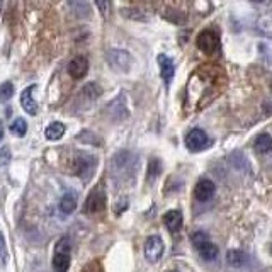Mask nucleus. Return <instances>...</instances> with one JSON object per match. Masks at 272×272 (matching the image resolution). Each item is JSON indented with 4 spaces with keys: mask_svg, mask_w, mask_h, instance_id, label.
<instances>
[{
    "mask_svg": "<svg viewBox=\"0 0 272 272\" xmlns=\"http://www.w3.org/2000/svg\"><path fill=\"white\" fill-rule=\"evenodd\" d=\"M70 269V240L66 236L60 238L55 247L53 255V270L55 272H68Z\"/></svg>",
    "mask_w": 272,
    "mask_h": 272,
    "instance_id": "f257e3e1",
    "label": "nucleus"
},
{
    "mask_svg": "<svg viewBox=\"0 0 272 272\" xmlns=\"http://www.w3.org/2000/svg\"><path fill=\"white\" fill-rule=\"evenodd\" d=\"M191 240H192V245L196 247L199 255H201L204 260L211 262L218 257V252L220 250H218V247L213 244V242H210V238H208V235L204 231H196L191 236Z\"/></svg>",
    "mask_w": 272,
    "mask_h": 272,
    "instance_id": "f03ea898",
    "label": "nucleus"
},
{
    "mask_svg": "<svg viewBox=\"0 0 272 272\" xmlns=\"http://www.w3.org/2000/svg\"><path fill=\"white\" fill-rule=\"evenodd\" d=\"M220 36L213 31V29H204V31L197 36V48L201 50L204 55H216L220 51Z\"/></svg>",
    "mask_w": 272,
    "mask_h": 272,
    "instance_id": "7ed1b4c3",
    "label": "nucleus"
},
{
    "mask_svg": "<svg viewBox=\"0 0 272 272\" xmlns=\"http://www.w3.org/2000/svg\"><path fill=\"white\" fill-rule=\"evenodd\" d=\"M104 210H106V192L102 187H95L89 194V197H87L84 213H87V215H99Z\"/></svg>",
    "mask_w": 272,
    "mask_h": 272,
    "instance_id": "20e7f679",
    "label": "nucleus"
},
{
    "mask_svg": "<svg viewBox=\"0 0 272 272\" xmlns=\"http://www.w3.org/2000/svg\"><path fill=\"white\" fill-rule=\"evenodd\" d=\"M95 163L97 160L95 157H92V155H79L75 160H74V174H77L80 179H84L87 181L92 174H94V168H95Z\"/></svg>",
    "mask_w": 272,
    "mask_h": 272,
    "instance_id": "39448f33",
    "label": "nucleus"
},
{
    "mask_svg": "<svg viewBox=\"0 0 272 272\" xmlns=\"http://www.w3.org/2000/svg\"><path fill=\"white\" fill-rule=\"evenodd\" d=\"M186 147L191 152H201V150L210 147V138H208L206 131L194 128L186 134Z\"/></svg>",
    "mask_w": 272,
    "mask_h": 272,
    "instance_id": "423d86ee",
    "label": "nucleus"
},
{
    "mask_svg": "<svg viewBox=\"0 0 272 272\" xmlns=\"http://www.w3.org/2000/svg\"><path fill=\"white\" fill-rule=\"evenodd\" d=\"M108 61L111 66L119 72H128L133 65V58L124 50H111L108 53Z\"/></svg>",
    "mask_w": 272,
    "mask_h": 272,
    "instance_id": "0eeeda50",
    "label": "nucleus"
},
{
    "mask_svg": "<svg viewBox=\"0 0 272 272\" xmlns=\"http://www.w3.org/2000/svg\"><path fill=\"white\" fill-rule=\"evenodd\" d=\"M165 252L163 240L160 236H148L145 242V257L150 262H158Z\"/></svg>",
    "mask_w": 272,
    "mask_h": 272,
    "instance_id": "6e6552de",
    "label": "nucleus"
},
{
    "mask_svg": "<svg viewBox=\"0 0 272 272\" xmlns=\"http://www.w3.org/2000/svg\"><path fill=\"white\" fill-rule=\"evenodd\" d=\"M215 182L210 181V179H201L196 187H194V197L197 199L199 202H208L210 199L215 196Z\"/></svg>",
    "mask_w": 272,
    "mask_h": 272,
    "instance_id": "1a4fd4ad",
    "label": "nucleus"
},
{
    "mask_svg": "<svg viewBox=\"0 0 272 272\" xmlns=\"http://www.w3.org/2000/svg\"><path fill=\"white\" fill-rule=\"evenodd\" d=\"M87 72H89V61H87V58L84 56H75L68 63V74H70L72 79H75V80L84 79L87 75Z\"/></svg>",
    "mask_w": 272,
    "mask_h": 272,
    "instance_id": "9d476101",
    "label": "nucleus"
},
{
    "mask_svg": "<svg viewBox=\"0 0 272 272\" xmlns=\"http://www.w3.org/2000/svg\"><path fill=\"white\" fill-rule=\"evenodd\" d=\"M34 90H36V85H31V87H27V89H24L22 94H21L22 108L27 114H31V116H34L38 113V104H36V100H34Z\"/></svg>",
    "mask_w": 272,
    "mask_h": 272,
    "instance_id": "9b49d317",
    "label": "nucleus"
},
{
    "mask_svg": "<svg viewBox=\"0 0 272 272\" xmlns=\"http://www.w3.org/2000/svg\"><path fill=\"white\" fill-rule=\"evenodd\" d=\"M157 61H158L160 74H162V79L165 82V85H170L172 77H174V61L170 60L167 55H158Z\"/></svg>",
    "mask_w": 272,
    "mask_h": 272,
    "instance_id": "f8f14e48",
    "label": "nucleus"
},
{
    "mask_svg": "<svg viewBox=\"0 0 272 272\" xmlns=\"http://www.w3.org/2000/svg\"><path fill=\"white\" fill-rule=\"evenodd\" d=\"M226 260L233 269H244V267L249 265L250 257L242 250H230L226 254Z\"/></svg>",
    "mask_w": 272,
    "mask_h": 272,
    "instance_id": "ddd939ff",
    "label": "nucleus"
},
{
    "mask_svg": "<svg viewBox=\"0 0 272 272\" xmlns=\"http://www.w3.org/2000/svg\"><path fill=\"white\" fill-rule=\"evenodd\" d=\"M163 223H165V226H167V230L170 233H177L182 226V213L177 211V210L167 211L163 216Z\"/></svg>",
    "mask_w": 272,
    "mask_h": 272,
    "instance_id": "4468645a",
    "label": "nucleus"
},
{
    "mask_svg": "<svg viewBox=\"0 0 272 272\" xmlns=\"http://www.w3.org/2000/svg\"><path fill=\"white\" fill-rule=\"evenodd\" d=\"M254 148H255V152L259 153V155H269V153H272V138L267 133L259 134L255 138Z\"/></svg>",
    "mask_w": 272,
    "mask_h": 272,
    "instance_id": "2eb2a0df",
    "label": "nucleus"
},
{
    "mask_svg": "<svg viewBox=\"0 0 272 272\" xmlns=\"http://www.w3.org/2000/svg\"><path fill=\"white\" fill-rule=\"evenodd\" d=\"M77 202H79L77 194L75 192H66L60 201V211L63 213V215H72L77 208Z\"/></svg>",
    "mask_w": 272,
    "mask_h": 272,
    "instance_id": "dca6fc26",
    "label": "nucleus"
},
{
    "mask_svg": "<svg viewBox=\"0 0 272 272\" xmlns=\"http://www.w3.org/2000/svg\"><path fill=\"white\" fill-rule=\"evenodd\" d=\"M63 134H65V124L58 123V121L51 123L45 131V136L50 140V142H58V140L63 138Z\"/></svg>",
    "mask_w": 272,
    "mask_h": 272,
    "instance_id": "f3484780",
    "label": "nucleus"
},
{
    "mask_svg": "<svg viewBox=\"0 0 272 272\" xmlns=\"http://www.w3.org/2000/svg\"><path fill=\"white\" fill-rule=\"evenodd\" d=\"M68 2L77 17H87L90 14V6L87 0H68Z\"/></svg>",
    "mask_w": 272,
    "mask_h": 272,
    "instance_id": "a211bd4d",
    "label": "nucleus"
},
{
    "mask_svg": "<svg viewBox=\"0 0 272 272\" xmlns=\"http://www.w3.org/2000/svg\"><path fill=\"white\" fill-rule=\"evenodd\" d=\"M11 133L14 136H17V138H22V136H26V133H27V123L22 118L14 119L12 124H11Z\"/></svg>",
    "mask_w": 272,
    "mask_h": 272,
    "instance_id": "6ab92c4d",
    "label": "nucleus"
},
{
    "mask_svg": "<svg viewBox=\"0 0 272 272\" xmlns=\"http://www.w3.org/2000/svg\"><path fill=\"white\" fill-rule=\"evenodd\" d=\"M99 95H100V87H97V84H87L84 89H82V97L89 99L90 102L95 100Z\"/></svg>",
    "mask_w": 272,
    "mask_h": 272,
    "instance_id": "aec40b11",
    "label": "nucleus"
},
{
    "mask_svg": "<svg viewBox=\"0 0 272 272\" xmlns=\"http://www.w3.org/2000/svg\"><path fill=\"white\" fill-rule=\"evenodd\" d=\"M12 95H14V85L11 82H4V84L0 85V102L11 100Z\"/></svg>",
    "mask_w": 272,
    "mask_h": 272,
    "instance_id": "412c9836",
    "label": "nucleus"
},
{
    "mask_svg": "<svg viewBox=\"0 0 272 272\" xmlns=\"http://www.w3.org/2000/svg\"><path fill=\"white\" fill-rule=\"evenodd\" d=\"M160 170H162V165H160L158 160H152L148 165V182H153L158 177Z\"/></svg>",
    "mask_w": 272,
    "mask_h": 272,
    "instance_id": "4be33fe9",
    "label": "nucleus"
},
{
    "mask_svg": "<svg viewBox=\"0 0 272 272\" xmlns=\"http://www.w3.org/2000/svg\"><path fill=\"white\" fill-rule=\"evenodd\" d=\"M7 264V244L6 238L0 233V267H4Z\"/></svg>",
    "mask_w": 272,
    "mask_h": 272,
    "instance_id": "5701e85b",
    "label": "nucleus"
},
{
    "mask_svg": "<svg viewBox=\"0 0 272 272\" xmlns=\"http://www.w3.org/2000/svg\"><path fill=\"white\" fill-rule=\"evenodd\" d=\"M11 158H12L11 148H9V147H4L2 150H0V168L11 163Z\"/></svg>",
    "mask_w": 272,
    "mask_h": 272,
    "instance_id": "b1692460",
    "label": "nucleus"
},
{
    "mask_svg": "<svg viewBox=\"0 0 272 272\" xmlns=\"http://www.w3.org/2000/svg\"><path fill=\"white\" fill-rule=\"evenodd\" d=\"M95 4H97V7H99V11L102 12V16H108L109 7H111L109 0H95Z\"/></svg>",
    "mask_w": 272,
    "mask_h": 272,
    "instance_id": "393cba45",
    "label": "nucleus"
},
{
    "mask_svg": "<svg viewBox=\"0 0 272 272\" xmlns=\"http://www.w3.org/2000/svg\"><path fill=\"white\" fill-rule=\"evenodd\" d=\"M82 272H102V265L99 262H90V264H87Z\"/></svg>",
    "mask_w": 272,
    "mask_h": 272,
    "instance_id": "a878e982",
    "label": "nucleus"
},
{
    "mask_svg": "<svg viewBox=\"0 0 272 272\" xmlns=\"http://www.w3.org/2000/svg\"><path fill=\"white\" fill-rule=\"evenodd\" d=\"M2 138H4V123L0 121V142H2Z\"/></svg>",
    "mask_w": 272,
    "mask_h": 272,
    "instance_id": "bb28decb",
    "label": "nucleus"
},
{
    "mask_svg": "<svg viewBox=\"0 0 272 272\" xmlns=\"http://www.w3.org/2000/svg\"><path fill=\"white\" fill-rule=\"evenodd\" d=\"M252 2H264V0H252Z\"/></svg>",
    "mask_w": 272,
    "mask_h": 272,
    "instance_id": "cd10ccee",
    "label": "nucleus"
},
{
    "mask_svg": "<svg viewBox=\"0 0 272 272\" xmlns=\"http://www.w3.org/2000/svg\"><path fill=\"white\" fill-rule=\"evenodd\" d=\"M0 6H2V0H0Z\"/></svg>",
    "mask_w": 272,
    "mask_h": 272,
    "instance_id": "c85d7f7f",
    "label": "nucleus"
},
{
    "mask_svg": "<svg viewBox=\"0 0 272 272\" xmlns=\"http://www.w3.org/2000/svg\"><path fill=\"white\" fill-rule=\"evenodd\" d=\"M270 254H272V247H270Z\"/></svg>",
    "mask_w": 272,
    "mask_h": 272,
    "instance_id": "c756f323",
    "label": "nucleus"
},
{
    "mask_svg": "<svg viewBox=\"0 0 272 272\" xmlns=\"http://www.w3.org/2000/svg\"><path fill=\"white\" fill-rule=\"evenodd\" d=\"M270 89H272V84H270Z\"/></svg>",
    "mask_w": 272,
    "mask_h": 272,
    "instance_id": "7c9ffc66",
    "label": "nucleus"
}]
</instances>
